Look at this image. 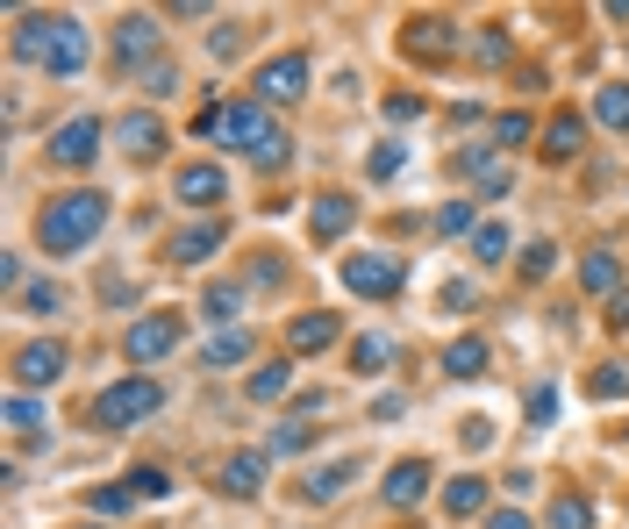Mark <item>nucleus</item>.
<instances>
[{"instance_id": "1", "label": "nucleus", "mask_w": 629, "mask_h": 529, "mask_svg": "<svg viewBox=\"0 0 629 529\" xmlns=\"http://www.w3.org/2000/svg\"><path fill=\"white\" fill-rule=\"evenodd\" d=\"M193 137H222L229 151L257 158V165H287V158H293L287 129L273 122V108H257V101H222V108H201V115H193Z\"/></svg>"}, {"instance_id": "2", "label": "nucleus", "mask_w": 629, "mask_h": 529, "mask_svg": "<svg viewBox=\"0 0 629 529\" xmlns=\"http://www.w3.org/2000/svg\"><path fill=\"white\" fill-rule=\"evenodd\" d=\"M15 58H29V65L51 72V79H72V72H86V58H93V36H86L79 15H22Z\"/></svg>"}, {"instance_id": "3", "label": "nucleus", "mask_w": 629, "mask_h": 529, "mask_svg": "<svg viewBox=\"0 0 629 529\" xmlns=\"http://www.w3.org/2000/svg\"><path fill=\"white\" fill-rule=\"evenodd\" d=\"M108 229V193H93V187H79V193H58L43 215H36V243L51 257H72V251H86V243Z\"/></svg>"}, {"instance_id": "4", "label": "nucleus", "mask_w": 629, "mask_h": 529, "mask_svg": "<svg viewBox=\"0 0 629 529\" xmlns=\"http://www.w3.org/2000/svg\"><path fill=\"white\" fill-rule=\"evenodd\" d=\"M158 408H165V379L129 373V379H115V387L93 401V423H101V429H137L143 415H158Z\"/></svg>"}, {"instance_id": "5", "label": "nucleus", "mask_w": 629, "mask_h": 529, "mask_svg": "<svg viewBox=\"0 0 629 529\" xmlns=\"http://www.w3.org/2000/svg\"><path fill=\"white\" fill-rule=\"evenodd\" d=\"M179 337H187V315L179 307H158V315H137V323L122 329V358L129 365H158L179 351Z\"/></svg>"}, {"instance_id": "6", "label": "nucleus", "mask_w": 629, "mask_h": 529, "mask_svg": "<svg viewBox=\"0 0 629 529\" xmlns=\"http://www.w3.org/2000/svg\"><path fill=\"white\" fill-rule=\"evenodd\" d=\"M337 279L357 293V301H393V293L408 287V265H401V257H387V251H351V257L337 265Z\"/></svg>"}, {"instance_id": "7", "label": "nucleus", "mask_w": 629, "mask_h": 529, "mask_svg": "<svg viewBox=\"0 0 629 529\" xmlns=\"http://www.w3.org/2000/svg\"><path fill=\"white\" fill-rule=\"evenodd\" d=\"M101 115H72L65 129H51V165H65V172H86L93 158H101Z\"/></svg>"}, {"instance_id": "8", "label": "nucleus", "mask_w": 629, "mask_h": 529, "mask_svg": "<svg viewBox=\"0 0 629 529\" xmlns=\"http://www.w3.org/2000/svg\"><path fill=\"white\" fill-rule=\"evenodd\" d=\"M301 93H307V58L301 51L257 65V108H287V101H301Z\"/></svg>"}, {"instance_id": "9", "label": "nucleus", "mask_w": 629, "mask_h": 529, "mask_svg": "<svg viewBox=\"0 0 629 529\" xmlns=\"http://www.w3.org/2000/svg\"><path fill=\"white\" fill-rule=\"evenodd\" d=\"M8 373H15V387H51V379L65 373V343H58V337L15 343V358H8Z\"/></svg>"}, {"instance_id": "10", "label": "nucleus", "mask_w": 629, "mask_h": 529, "mask_svg": "<svg viewBox=\"0 0 629 529\" xmlns=\"http://www.w3.org/2000/svg\"><path fill=\"white\" fill-rule=\"evenodd\" d=\"M401 51H408V58H423V65H443V58L458 51V29H451L443 15H415L408 29H401Z\"/></svg>"}, {"instance_id": "11", "label": "nucleus", "mask_w": 629, "mask_h": 529, "mask_svg": "<svg viewBox=\"0 0 629 529\" xmlns=\"http://www.w3.org/2000/svg\"><path fill=\"white\" fill-rule=\"evenodd\" d=\"M115 143H122V158H129V165H151V158L165 151V122H158L151 108H137V115L115 122Z\"/></svg>"}, {"instance_id": "12", "label": "nucleus", "mask_w": 629, "mask_h": 529, "mask_svg": "<svg viewBox=\"0 0 629 529\" xmlns=\"http://www.w3.org/2000/svg\"><path fill=\"white\" fill-rule=\"evenodd\" d=\"M172 201H187V207L229 201V172H222V165H179V172H172Z\"/></svg>"}, {"instance_id": "13", "label": "nucleus", "mask_w": 629, "mask_h": 529, "mask_svg": "<svg viewBox=\"0 0 629 529\" xmlns=\"http://www.w3.org/2000/svg\"><path fill=\"white\" fill-rule=\"evenodd\" d=\"M351 223H357V201H351V193H315V207H307V237H315V243L351 237Z\"/></svg>"}, {"instance_id": "14", "label": "nucleus", "mask_w": 629, "mask_h": 529, "mask_svg": "<svg viewBox=\"0 0 629 529\" xmlns=\"http://www.w3.org/2000/svg\"><path fill=\"white\" fill-rule=\"evenodd\" d=\"M429 494V458H401L387 465V508H415Z\"/></svg>"}, {"instance_id": "15", "label": "nucleus", "mask_w": 629, "mask_h": 529, "mask_svg": "<svg viewBox=\"0 0 629 529\" xmlns=\"http://www.w3.org/2000/svg\"><path fill=\"white\" fill-rule=\"evenodd\" d=\"M215 251H222V223H193V229H179V237L165 243L172 265H207Z\"/></svg>"}, {"instance_id": "16", "label": "nucleus", "mask_w": 629, "mask_h": 529, "mask_svg": "<svg viewBox=\"0 0 629 529\" xmlns=\"http://www.w3.org/2000/svg\"><path fill=\"white\" fill-rule=\"evenodd\" d=\"M579 151H587V122L565 108V115L544 122V158H551V165H565V158H579Z\"/></svg>"}, {"instance_id": "17", "label": "nucleus", "mask_w": 629, "mask_h": 529, "mask_svg": "<svg viewBox=\"0 0 629 529\" xmlns=\"http://www.w3.org/2000/svg\"><path fill=\"white\" fill-rule=\"evenodd\" d=\"M222 487H229L237 501H257L265 494V451H237V458L222 465Z\"/></svg>"}, {"instance_id": "18", "label": "nucleus", "mask_w": 629, "mask_h": 529, "mask_svg": "<svg viewBox=\"0 0 629 529\" xmlns=\"http://www.w3.org/2000/svg\"><path fill=\"white\" fill-rule=\"evenodd\" d=\"M158 36H165V29H158L151 15H122V29H115V58H122V65H137V58H151V51H158Z\"/></svg>"}, {"instance_id": "19", "label": "nucleus", "mask_w": 629, "mask_h": 529, "mask_svg": "<svg viewBox=\"0 0 629 529\" xmlns=\"http://www.w3.org/2000/svg\"><path fill=\"white\" fill-rule=\"evenodd\" d=\"M337 343V315H293L287 323V351H329Z\"/></svg>"}, {"instance_id": "20", "label": "nucleus", "mask_w": 629, "mask_h": 529, "mask_svg": "<svg viewBox=\"0 0 629 529\" xmlns=\"http://www.w3.org/2000/svg\"><path fill=\"white\" fill-rule=\"evenodd\" d=\"M579 279H587V293H622V257H615V251H587V257H579Z\"/></svg>"}, {"instance_id": "21", "label": "nucleus", "mask_w": 629, "mask_h": 529, "mask_svg": "<svg viewBox=\"0 0 629 529\" xmlns=\"http://www.w3.org/2000/svg\"><path fill=\"white\" fill-rule=\"evenodd\" d=\"M487 358H493L487 337H458L451 351H443V373H451V379H479V373H487Z\"/></svg>"}, {"instance_id": "22", "label": "nucleus", "mask_w": 629, "mask_h": 529, "mask_svg": "<svg viewBox=\"0 0 629 529\" xmlns=\"http://www.w3.org/2000/svg\"><path fill=\"white\" fill-rule=\"evenodd\" d=\"M443 508H451V515H479V508H487V479H479V473H458L451 487H443Z\"/></svg>"}, {"instance_id": "23", "label": "nucleus", "mask_w": 629, "mask_h": 529, "mask_svg": "<svg viewBox=\"0 0 629 529\" xmlns=\"http://www.w3.org/2000/svg\"><path fill=\"white\" fill-rule=\"evenodd\" d=\"M243 358H251V337H243V329H222V337L201 351V365H207V373H222V365H243Z\"/></svg>"}, {"instance_id": "24", "label": "nucleus", "mask_w": 629, "mask_h": 529, "mask_svg": "<svg viewBox=\"0 0 629 529\" xmlns=\"http://www.w3.org/2000/svg\"><path fill=\"white\" fill-rule=\"evenodd\" d=\"M357 479V458H337V465H323V473L307 479V501H337L343 487H351Z\"/></svg>"}, {"instance_id": "25", "label": "nucleus", "mask_w": 629, "mask_h": 529, "mask_svg": "<svg viewBox=\"0 0 629 529\" xmlns=\"http://www.w3.org/2000/svg\"><path fill=\"white\" fill-rule=\"evenodd\" d=\"M551 529H594V501H587V494H558V501H551Z\"/></svg>"}, {"instance_id": "26", "label": "nucleus", "mask_w": 629, "mask_h": 529, "mask_svg": "<svg viewBox=\"0 0 629 529\" xmlns=\"http://www.w3.org/2000/svg\"><path fill=\"white\" fill-rule=\"evenodd\" d=\"M587 393H594V401H629V365H594Z\"/></svg>"}, {"instance_id": "27", "label": "nucleus", "mask_w": 629, "mask_h": 529, "mask_svg": "<svg viewBox=\"0 0 629 529\" xmlns=\"http://www.w3.org/2000/svg\"><path fill=\"white\" fill-rule=\"evenodd\" d=\"M594 115H601V129H629V86H601Z\"/></svg>"}, {"instance_id": "28", "label": "nucleus", "mask_w": 629, "mask_h": 529, "mask_svg": "<svg viewBox=\"0 0 629 529\" xmlns=\"http://www.w3.org/2000/svg\"><path fill=\"white\" fill-rule=\"evenodd\" d=\"M387 358H393L387 337H357L351 343V373H387Z\"/></svg>"}, {"instance_id": "29", "label": "nucleus", "mask_w": 629, "mask_h": 529, "mask_svg": "<svg viewBox=\"0 0 629 529\" xmlns=\"http://www.w3.org/2000/svg\"><path fill=\"white\" fill-rule=\"evenodd\" d=\"M122 487H129L137 501H165V494H172V473H158V465H137V473L122 479Z\"/></svg>"}, {"instance_id": "30", "label": "nucleus", "mask_w": 629, "mask_h": 529, "mask_svg": "<svg viewBox=\"0 0 629 529\" xmlns=\"http://www.w3.org/2000/svg\"><path fill=\"white\" fill-rule=\"evenodd\" d=\"M287 387H293V365H287V358L265 365V373H251V401H279Z\"/></svg>"}, {"instance_id": "31", "label": "nucleus", "mask_w": 629, "mask_h": 529, "mask_svg": "<svg viewBox=\"0 0 629 529\" xmlns=\"http://www.w3.org/2000/svg\"><path fill=\"white\" fill-rule=\"evenodd\" d=\"M473 257H479V265H501V257H508V229H501V223L473 229Z\"/></svg>"}, {"instance_id": "32", "label": "nucleus", "mask_w": 629, "mask_h": 529, "mask_svg": "<svg viewBox=\"0 0 629 529\" xmlns=\"http://www.w3.org/2000/svg\"><path fill=\"white\" fill-rule=\"evenodd\" d=\"M315 444V423H279L273 429V458H293V451Z\"/></svg>"}, {"instance_id": "33", "label": "nucleus", "mask_w": 629, "mask_h": 529, "mask_svg": "<svg viewBox=\"0 0 629 529\" xmlns=\"http://www.w3.org/2000/svg\"><path fill=\"white\" fill-rule=\"evenodd\" d=\"M201 307H207V323L222 329V323H229V315L243 307V293H237V287H207V293H201Z\"/></svg>"}, {"instance_id": "34", "label": "nucleus", "mask_w": 629, "mask_h": 529, "mask_svg": "<svg viewBox=\"0 0 629 529\" xmlns=\"http://www.w3.org/2000/svg\"><path fill=\"white\" fill-rule=\"evenodd\" d=\"M8 429H15V437H36V429H43V408H36L29 393H15V401H8Z\"/></svg>"}, {"instance_id": "35", "label": "nucleus", "mask_w": 629, "mask_h": 529, "mask_svg": "<svg viewBox=\"0 0 629 529\" xmlns=\"http://www.w3.org/2000/svg\"><path fill=\"white\" fill-rule=\"evenodd\" d=\"M143 93H158V101H172V93H179V65H143Z\"/></svg>"}, {"instance_id": "36", "label": "nucleus", "mask_w": 629, "mask_h": 529, "mask_svg": "<svg viewBox=\"0 0 629 529\" xmlns=\"http://www.w3.org/2000/svg\"><path fill=\"white\" fill-rule=\"evenodd\" d=\"M22 307H29V315H58V307H65V287H58V279H43V287L22 293Z\"/></svg>"}, {"instance_id": "37", "label": "nucleus", "mask_w": 629, "mask_h": 529, "mask_svg": "<svg viewBox=\"0 0 629 529\" xmlns=\"http://www.w3.org/2000/svg\"><path fill=\"white\" fill-rule=\"evenodd\" d=\"M508 187H515V165H501V158H493V165L479 172V193H487V201H508Z\"/></svg>"}, {"instance_id": "38", "label": "nucleus", "mask_w": 629, "mask_h": 529, "mask_svg": "<svg viewBox=\"0 0 629 529\" xmlns=\"http://www.w3.org/2000/svg\"><path fill=\"white\" fill-rule=\"evenodd\" d=\"M437 229H443V237H465V229H473V201H443L437 207Z\"/></svg>"}, {"instance_id": "39", "label": "nucleus", "mask_w": 629, "mask_h": 529, "mask_svg": "<svg viewBox=\"0 0 629 529\" xmlns=\"http://www.w3.org/2000/svg\"><path fill=\"white\" fill-rule=\"evenodd\" d=\"M401 165H408V151H401V143H379V151L365 158V172H373V179H393Z\"/></svg>"}, {"instance_id": "40", "label": "nucleus", "mask_w": 629, "mask_h": 529, "mask_svg": "<svg viewBox=\"0 0 629 529\" xmlns=\"http://www.w3.org/2000/svg\"><path fill=\"white\" fill-rule=\"evenodd\" d=\"M129 501H137V494H129V487H101V494L86 501V508H93V515H108V522H115V515H129Z\"/></svg>"}, {"instance_id": "41", "label": "nucleus", "mask_w": 629, "mask_h": 529, "mask_svg": "<svg viewBox=\"0 0 629 529\" xmlns=\"http://www.w3.org/2000/svg\"><path fill=\"white\" fill-rule=\"evenodd\" d=\"M458 444H465V451H487V444H493V423H487V415H465V423H458Z\"/></svg>"}, {"instance_id": "42", "label": "nucleus", "mask_w": 629, "mask_h": 529, "mask_svg": "<svg viewBox=\"0 0 629 529\" xmlns=\"http://www.w3.org/2000/svg\"><path fill=\"white\" fill-rule=\"evenodd\" d=\"M508 58V29H487L479 36V65H501Z\"/></svg>"}, {"instance_id": "43", "label": "nucleus", "mask_w": 629, "mask_h": 529, "mask_svg": "<svg viewBox=\"0 0 629 529\" xmlns=\"http://www.w3.org/2000/svg\"><path fill=\"white\" fill-rule=\"evenodd\" d=\"M551 257H558L551 243H529V251H523V273H529V279H544V273H551Z\"/></svg>"}, {"instance_id": "44", "label": "nucleus", "mask_w": 629, "mask_h": 529, "mask_svg": "<svg viewBox=\"0 0 629 529\" xmlns=\"http://www.w3.org/2000/svg\"><path fill=\"white\" fill-rule=\"evenodd\" d=\"M529 137V115H501L493 122V143H523Z\"/></svg>"}, {"instance_id": "45", "label": "nucleus", "mask_w": 629, "mask_h": 529, "mask_svg": "<svg viewBox=\"0 0 629 529\" xmlns=\"http://www.w3.org/2000/svg\"><path fill=\"white\" fill-rule=\"evenodd\" d=\"M423 115V101H415V93H387V122H415Z\"/></svg>"}, {"instance_id": "46", "label": "nucleus", "mask_w": 629, "mask_h": 529, "mask_svg": "<svg viewBox=\"0 0 629 529\" xmlns=\"http://www.w3.org/2000/svg\"><path fill=\"white\" fill-rule=\"evenodd\" d=\"M551 415H558V393L537 387V393H529V423H551Z\"/></svg>"}, {"instance_id": "47", "label": "nucleus", "mask_w": 629, "mask_h": 529, "mask_svg": "<svg viewBox=\"0 0 629 529\" xmlns=\"http://www.w3.org/2000/svg\"><path fill=\"white\" fill-rule=\"evenodd\" d=\"M608 329H615V337H629V287L608 293Z\"/></svg>"}, {"instance_id": "48", "label": "nucleus", "mask_w": 629, "mask_h": 529, "mask_svg": "<svg viewBox=\"0 0 629 529\" xmlns=\"http://www.w3.org/2000/svg\"><path fill=\"white\" fill-rule=\"evenodd\" d=\"M493 529H529V515H515V508H501V515H493Z\"/></svg>"}, {"instance_id": "49", "label": "nucleus", "mask_w": 629, "mask_h": 529, "mask_svg": "<svg viewBox=\"0 0 629 529\" xmlns=\"http://www.w3.org/2000/svg\"><path fill=\"white\" fill-rule=\"evenodd\" d=\"M79 529H93V522H79Z\"/></svg>"}]
</instances>
